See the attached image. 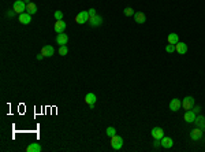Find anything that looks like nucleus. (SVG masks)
Listing matches in <instances>:
<instances>
[{
    "mask_svg": "<svg viewBox=\"0 0 205 152\" xmlns=\"http://www.w3.org/2000/svg\"><path fill=\"white\" fill-rule=\"evenodd\" d=\"M26 8H28V4L25 3L23 0H16L15 3L12 4V10H14L16 14H22V12H26Z\"/></svg>",
    "mask_w": 205,
    "mask_h": 152,
    "instance_id": "f257e3e1",
    "label": "nucleus"
},
{
    "mask_svg": "<svg viewBox=\"0 0 205 152\" xmlns=\"http://www.w3.org/2000/svg\"><path fill=\"white\" fill-rule=\"evenodd\" d=\"M111 147L114 149H120L123 147V138L120 136H118V134H115V136L111 137Z\"/></svg>",
    "mask_w": 205,
    "mask_h": 152,
    "instance_id": "f03ea898",
    "label": "nucleus"
},
{
    "mask_svg": "<svg viewBox=\"0 0 205 152\" xmlns=\"http://www.w3.org/2000/svg\"><path fill=\"white\" fill-rule=\"evenodd\" d=\"M182 107H183V110H186V111L193 110L194 108V97L186 96L185 99H183V101H182Z\"/></svg>",
    "mask_w": 205,
    "mask_h": 152,
    "instance_id": "7ed1b4c3",
    "label": "nucleus"
},
{
    "mask_svg": "<svg viewBox=\"0 0 205 152\" xmlns=\"http://www.w3.org/2000/svg\"><path fill=\"white\" fill-rule=\"evenodd\" d=\"M75 22L78 25H82L85 22H89V12L88 11H81L79 14H77L75 16Z\"/></svg>",
    "mask_w": 205,
    "mask_h": 152,
    "instance_id": "20e7f679",
    "label": "nucleus"
},
{
    "mask_svg": "<svg viewBox=\"0 0 205 152\" xmlns=\"http://www.w3.org/2000/svg\"><path fill=\"white\" fill-rule=\"evenodd\" d=\"M89 25H90L92 28H99V26L103 25V18L99 14H96L93 16H89Z\"/></svg>",
    "mask_w": 205,
    "mask_h": 152,
    "instance_id": "39448f33",
    "label": "nucleus"
},
{
    "mask_svg": "<svg viewBox=\"0 0 205 152\" xmlns=\"http://www.w3.org/2000/svg\"><path fill=\"white\" fill-rule=\"evenodd\" d=\"M66 22H64L63 19H59V21H56L55 25H53V30H55L56 33H63L64 30H66Z\"/></svg>",
    "mask_w": 205,
    "mask_h": 152,
    "instance_id": "423d86ee",
    "label": "nucleus"
},
{
    "mask_svg": "<svg viewBox=\"0 0 205 152\" xmlns=\"http://www.w3.org/2000/svg\"><path fill=\"white\" fill-rule=\"evenodd\" d=\"M41 54L44 55V58H51L53 54H55V49L52 45H44L41 48Z\"/></svg>",
    "mask_w": 205,
    "mask_h": 152,
    "instance_id": "0eeeda50",
    "label": "nucleus"
},
{
    "mask_svg": "<svg viewBox=\"0 0 205 152\" xmlns=\"http://www.w3.org/2000/svg\"><path fill=\"white\" fill-rule=\"evenodd\" d=\"M152 137L156 138V140H162L163 137H164V130L162 128H153L152 129V132H150Z\"/></svg>",
    "mask_w": 205,
    "mask_h": 152,
    "instance_id": "6e6552de",
    "label": "nucleus"
},
{
    "mask_svg": "<svg viewBox=\"0 0 205 152\" xmlns=\"http://www.w3.org/2000/svg\"><path fill=\"white\" fill-rule=\"evenodd\" d=\"M175 52H178L179 55H185L186 52H187V44L178 41L177 44H175Z\"/></svg>",
    "mask_w": 205,
    "mask_h": 152,
    "instance_id": "1a4fd4ad",
    "label": "nucleus"
},
{
    "mask_svg": "<svg viewBox=\"0 0 205 152\" xmlns=\"http://www.w3.org/2000/svg\"><path fill=\"white\" fill-rule=\"evenodd\" d=\"M202 130L200 128H196V129H193L191 132H190V138L191 140H194V141H197V140H201V137H202Z\"/></svg>",
    "mask_w": 205,
    "mask_h": 152,
    "instance_id": "9d476101",
    "label": "nucleus"
},
{
    "mask_svg": "<svg viewBox=\"0 0 205 152\" xmlns=\"http://www.w3.org/2000/svg\"><path fill=\"white\" fill-rule=\"evenodd\" d=\"M68 41V36L66 33H58V36H56V43L59 45H66Z\"/></svg>",
    "mask_w": 205,
    "mask_h": 152,
    "instance_id": "9b49d317",
    "label": "nucleus"
},
{
    "mask_svg": "<svg viewBox=\"0 0 205 152\" xmlns=\"http://www.w3.org/2000/svg\"><path fill=\"white\" fill-rule=\"evenodd\" d=\"M19 22L22 25H29L32 22V15L29 12H22V14H19Z\"/></svg>",
    "mask_w": 205,
    "mask_h": 152,
    "instance_id": "f8f14e48",
    "label": "nucleus"
},
{
    "mask_svg": "<svg viewBox=\"0 0 205 152\" xmlns=\"http://www.w3.org/2000/svg\"><path fill=\"white\" fill-rule=\"evenodd\" d=\"M182 107V101L179 100V99H172V100L170 101V110L171 111H179Z\"/></svg>",
    "mask_w": 205,
    "mask_h": 152,
    "instance_id": "ddd939ff",
    "label": "nucleus"
},
{
    "mask_svg": "<svg viewBox=\"0 0 205 152\" xmlns=\"http://www.w3.org/2000/svg\"><path fill=\"white\" fill-rule=\"evenodd\" d=\"M194 125H196L197 128L201 129L202 132H205V116H201V115L196 116V119H194Z\"/></svg>",
    "mask_w": 205,
    "mask_h": 152,
    "instance_id": "4468645a",
    "label": "nucleus"
},
{
    "mask_svg": "<svg viewBox=\"0 0 205 152\" xmlns=\"http://www.w3.org/2000/svg\"><path fill=\"white\" fill-rule=\"evenodd\" d=\"M196 116H197L196 115V112L191 111V110H189V111L185 112V116H183V118H185V121L187 122V123H193L194 119H196Z\"/></svg>",
    "mask_w": 205,
    "mask_h": 152,
    "instance_id": "2eb2a0df",
    "label": "nucleus"
},
{
    "mask_svg": "<svg viewBox=\"0 0 205 152\" xmlns=\"http://www.w3.org/2000/svg\"><path fill=\"white\" fill-rule=\"evenodd\" d=\"M96 101H97V97H96L95 93H86V95H85V103H86L88 106L96 104Z\"/></svg>",
    "mask_w": 205,
    "mask_h": 152,
    "instance_id": "dca6fc26",
    "label": "nucleus"
},
{
    "mask_svg": "<svg viewBox=\"0 0 205 152\" xmlns=\"http://www.w3.org/2000/svg\"><path fill=\"white\" fill-rule=\"evenodd\" d=\"M172 145H174V141L172 138H170V137H163L162 138V147L163 148H172Z\"/></svg>",
    "mask_w": 205,
    "mask_h": 152,
    "instance_id": "f3484780",
    "label": "nucleus"
},
{
    "mask_svg": "<svg viewBox=\"0 0 205 152\" xmlns=\"http://www.w3.org/2000/svg\"><path fill=\"white\" fill-rule=\"evenodd\" d=\"M134 21L137 22V24L142 25V24H145V21H146V16L144 12H135L134 14Z\"/></svg>",
    "mask_w": 205,
    "mask_h": 152,
    "instance_id": "a211bd4d",
    "label": "nucleus"
},
{
    "mask_svg": "<svg viewBox=\"0 0 205 152\" xmlns=\"http://www.w3.org/2000/svg\"><path fill=\"white\" fill-rule=\"evenodd\" d=\"M167 41H168V44H177L178 41H179V37H178L177 33H170L168 37H167Z\"/></svg>",
    "mask_w": 205,
    "mask_h": 152,
    "instance_id": "6ab92c4d",
    "label": "nucleus"
},
{
    "mask_svg": "<svg viewBox=\"0 0 205 152\" xmlns=\"http://www.w3.org/2000/svg\"><path fill=\"white\" fill-rule=\"evenodd\" d=\"M26 151L28 152H40L41 151V145H40L38 143H32V144L26 148Z\"/></svg>",
    "mask_w": 205,
    "mask_h": 152,
    "instance_id": "aec40b11",
    "label": "nucleus"
},
{
    "mask_svg": "<svg viewBox=\"0 0 205 152\" xmlns=\"http://www.w3.org/2000/svg\"><path fill=\"white\" fill-rule=\"evenodd\" d=\"M26 12H29L30 15L36 14V12H37V6H36L33 1H32V3H29V4H28V8H26Z\"/></svg>",
    "mask_w": 205,
    "mask_h": 152,
    "instance_id": "412c9836",
    "label": "nucleus"
},
{
    "mask_svg": "<svg viewBox=\"0 0 205 152\" xmlns=\"http://www.w3.org/2000/svg\"><path fill=\"white\" fill-rule=\"evenodd\" d=\"M105 133H107V136H108V137H112V136H115V134H116V130H115V128L110 126V128H107Z\"/></svg>",
    "mask_w": 205,
    "mask_h": 152,
    "instance_id": "4be33fe9",
    "label": "nucleus"
},
{
    "mask_svg": "<svg viewBox=\"0 0 205 152\" xmlns=\"http://www.w3.org/2000/svg\"><path fill=\"white\" fill-rule=\"evenodd\" d=\"M68 54V48L66 47V45H60V48H59V55L62 56H66Z\"/></svg>",
    "mask_w": 205,
    "mask_h": 152,
    "instance_id": "5701e85b",
    "label": "nucleus"
},
{
    "mask_svg": "<svg viewBox=\"0 0 205 152\" xmlns=\"http://www.w3.org/2000/svg\"><path fill=\"white\" fill-rule=\"evenodd\" d=\"M125 15L126 16H131V15H134L135 12H134V10H133V8H130V7H127V8H125Z\"/></svg>",
    "mask_w": 205,
    "mask_h": 152,
    "instance_id": "b1692460",
    "label": "nucleus"
},
{
    "mask_svg": "<svg viewBox=\"0 0 205 152\" xmlns=\"http://www.w3.org/2000/svg\"><path fill=\"white\" fill-rule=\"evenodd\" d=\"M166 52H168V54H172V52H175V45H174V44H167Z\"/></svg>",
    "mask_w": 205,
    "mask_h": 152,
    "instance_id": "393cba45",
    "label": "nucleus"
},
{
    "mask_svg": "<svg viewBox=\"0 0 205 152\" xmlns=\"http://www.w3.org/2000/svg\"><path fill=\"white\" fill-rule=\"evenodd\" d=\"M53 15H55V19L56 21L63 19V11H59V10H58V11H55V14H53Z\"/></svg>",
    "mask_w": 205,
    "mask_h": 152,
    "instance_id": "a878e982",
    "label": "nucleus"
},
{
    "mask_svg": "<svg viewBox=\"0 0 205 152\" xmlns=\"http://www.w3.org/2000/svg\"><path fill=\"white\" fill-rule=\"evenodd\" d=\"M15 14H16V12L14 11V10H10V11H7V16H8V18H12V16L15 15Z\"/></svg>",
    "mask_w": 205,
    "mask_h": 152,
    "instance_id": "bb28decb",
    "label": "nucleus"
},
{
    "mask_svg": "<svg viewBox=\"0 0 205 152\" xmlns=\"http://www.w3.org/2000/svg\"><path fill=\"white\" fill-rule=\"evenodd\" d=\"M88 12H89V16L96 15V10H95V8H90V10H88Z\"/></svg>",
    "mask_w": 205,
    "mask_h": 152,
    "instance_id": "cd10ccee",
    "label": "nucleus"
},
{
    "mask_svg": "<svg viewBox=\"0 0 205 152\" xmlns=\"http://www.w3.org/2000/svg\"><path fill=\"white\" fill-rule=\"evenodd\" d=\"M154 147H156V148H157L159 145H162V140H156V138H154Z\"/></svg>",
    "mask_w": 205,
    "mask_h": 152,
    "instance_id": "c85d7f7f",
    "label": "nucleus"
},
{
    "mask_svg": "<svg viewBox=\"0 0 205 152\" xmlns=\"http://www.w3.org/2000/svg\"><path fill=\"white\" fill-rule=\"evenodd\" d=\"M200 111H201V107H200V106H196V107H194V112L197 114V112H200Z\"/></svg>",
    "mask_w": 205,
    "mask_h": 152,
    "instance_id": "c756f323",
    "label": "nucleus"
},
{
    "mask_svg": "<svg viewBox=\"0 0 205 152\" xmlns=\"http://www.w3.org/2000/svg\"><path fill=\"white\" fill-rule=\"evenodd\" d=\"M43 58H44V55H43V54H41V52H40L38 55H37V59H38V60H41V59H43Z\"/></svg>",
    "mask_w": 205,
    "mask_h": 152,
    "instance_id": "7c9ffc66",
    "label": "nucleus"
},
{
    "mask_svg": "<svg viewBox=\"0 0 205 152\" xmlns=\"http://www.w3.org/2000/svg\"><path fill=\"white\" fill-rule=\"evenodd\" d=\"M23 1H25V3H26V4H29V3H32V1H30V0H23Z\"/></svg>",
    "mask_w": 205,
    "mask_h": 152,
    "instance_id": "2f4dec72",
    "label": "nucleus"
}]
</instances>
